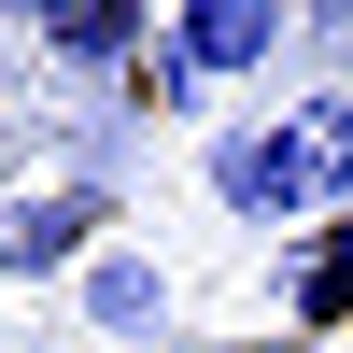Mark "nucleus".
<instances>
[{"label": "nucleus", "mask_w": 353, "mask_h": 353, "mask_svg": "<svg viewBox=\"0 0 353 353\" xmlns=\"http://www.w3.org/2000/svg\"><path fill=\"white\" fill-rule=\"evenodd\" d=\"M28 43L43 57H156V14H128V0H57V14H28Z\"/></svg>", "instance_id": "39448f33"}, {"label": "nucleus", "mask_w": 353, "mask_h": 353, "mask_svg": "<svg viewBox=\"0 0 353 353\" xmlns=\"http://www.w3.org/2000/svg\"><path fill=\"white\" fill-rule=\"evenodd\" d=\"M283 311H297V325H339V311H353V212L297 241V269H283Z\"/></svg>", "instance_id": "423d86ee"}, {"label": "nucleus", "mask_w": 353, "mask_h": 353, "mask_svg": "<svg viewBox=\"0 0 353 353\" xmlns=\"http://www.w3.org/2000/svg\"><path fill=\"white\" fill-rule=\"evenodd\" d=\"M99 212H113V184H43V198H14V212H0V269H85V254H99Z\"/></svg>", "instance_id": "7ed1b4c3"}, {"label": "nucleus", "mask_w": 353, "mask_h": 353, "mask_svg": "<svg viewBox=\"0 0 353 353\" xmlns=\"http://www.w3.org/2000/svg\"><path fill=\"white\" fill-rule=\"evenodd\" d=\"M198 184H212V212H241V226H297V212H311L297 141H283V128H226L212 156H198Z\"/></svg>", "instance_id": "f03ea898"}, {"label": "nucleus", "mask_w": 353, "mask_h": 353, "mask_svg": "<svg viewBox=\"0 0 353 353\" xmlns=\"http://www.w3.org/2000/svg\"><path fill=\"white\" fill-rule=\"evenodd\" d=\"M0 113H14V28H0Z\"/></svg>", "instance_id": "0eeeda50"}, {"label": "nucleus", "mask_w": 353, "mask_h": 353, "mask_svg": "<svg viewBox=\"0 0 353 353\" xmlns=\"http://www.w3.org/2000/svg\"><path fill=\"white\" fill-rule=\"evenodd\" d=\"M71 311L99 325V353H156V325H170V269H156L141 241H99V254L71 269Z\"/></svg>", "instance_id": "f257e3e1"}, {"label": "nucleus", "mask_w": 353, "mask_h": 353, "mask_svg": "<svg viewBox=\"0 0 353 353\" xmlns=\"http://www.w3.org/2000/svg\"><path fill=\"white\" fill-rule=\"evenodd\" d=\"M283 141H297V184H311V212H353V85H311L297 113H283Z\"/></svg>", "instance_id": "20e7f679"}]
</instances>
